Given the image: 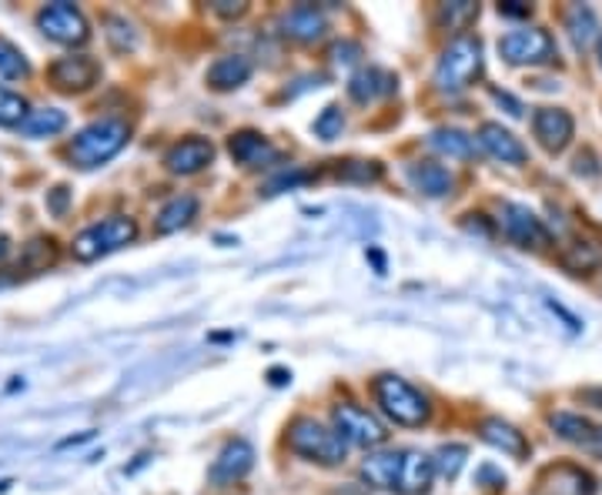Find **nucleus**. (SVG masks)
Here are the masks:
<instances>
[{"mask_svg": "<svg viewBox=\"0 0 602 495\" xmlns=\"http://www.w3.org/2000/svg\"><path fill=\"white\" fill-rule=\"evenodd\" d=\"M482 41L479 38H456L438 58L435 64V87L438 91H448V94H459V91H469L479 78H482Z\"/></svg>", "mask_w": 602, "mask_h": 495, "instance_id": "f257e3e1", "label": "nucleus"}, {"mask_svg": "<svg viewBox=\"0 0 602 495\" xmlns=\"http://www.w3.org/2000/svg\"><path fill=\"white\" fill-rule=\"evenodd\" d=\"M131 137V127L117 117H101L87 127H81L68 147L71 161L77 164V168H101V164H107L114 154H121V147L127 144Z\"/></svg>", "mask_w": 602, "mask_h": 495, "instance_id": "f03ea898", "label": "nucleus"}, {"mask_svg": "<svg viewBox=\"0 0 602 495\" xmlns=\"http://www.w3.org/2000/svg\"><path fill=\"white\" fill-rule=\"evenodd\" d=\"M288 448L309 462H322V465H342L349 455V442L322 425L319 419H294L288 429Z\"/></svg>", "mask_w": 602, "mask_h": 495, "instance_id": "7ed1b4c3", "label": "nucleus"}, {"mask_svg": "<svg viewBox=\"0 0 602 495\" xmlns=\"http://www.w3.org/2000/svg\"><path fill=\"white\" fill-rule=\"evenodd\" d=\"M372 392H375L382 412H385L395 425L418 429V425H425L428 415H432L428 399H425L415 385H408L405 379H398V375H378V379L372 382Z\"/></svg>", "mask_w": 602, "mask_h": 495, "instance_id": "20e7f679", "label": "nucleus"}, {"mask_svg": "<svg viewBox=\"0 0 602 495\" xmlns=\"http://www.w3.org/2000/svg\"><path fill=\"white\" fill-rule=\"evenodd\" d=\"M134 238H137L134 218L111 215V218H104V221L87 225V228L74 238L71 255H74L77 261H97V258H104V255H111V251H121V248L131 245Z\"/></svg>", "mask_w": 602, "mask_h": 495, "instance_id": "39448f33", "label": "nucleus"}, {"mask_svg": "<svg viewBox=\"0 0 602 495\" xmlns=\"http://www.w3.org/2000/svg\"><path fill=\"white\" fill-rule=\"evenodd\" d=\"M499 54L506 64L526 68V64H552L556 61V41L542 28H519L509 31L499 41Z\"/></svg>", "mask_w": 602, "mask_h": 495, "instance_id": "423d86ee", "label": "nucleus"}, {"mask_svg": "<svg viewBox=\"0 0 602 495\" xmlns=\"http://www.w3.org/2000/svg\"><path fill=\"white\" fill-rule=\"evenodd\" d=\"M38 28L44 38L64 44V48H81L87 44L91 38V28H87V18L81 14L77 4H68V0H58V4H48L41 14H38Z\"/></svg>", "mask_w": 602, "mask_h": 495, "instance_id": "0eeeda50", "label": "nucleus"}, {"mask_svg": "<svg viewBox=\"0 0 602 495\" xmlns=\"http://www.w3.org/2000/svg\"><path fill=\"white\" fill-rule=\"evenodd\" d=\"M332 419H335V432H339L349 445L375 448V445H382V442L388 439L385 425H382L365 405H359V402H342V405H335Z\"/></svg>", "mask_w": 602, "mask_h": 495, "instance_id": "6e6552de", "label": "nucleus"}, {"mask_svg": "<svg viewBox=\"0 0 602 495\" xmlns=\"http://www.w3.org/2000/svg\"><path fill=\"white\" fill-rule=\"evenodd\" d=\"M48 78L58 91L64 94H81V91H91L101 78V64L91 58V54H68V58H58L51 68H48Z\"/></svg>", "mask_w": 602, "mask_h": 495, "instance_id": "1a4fd4ad", "label": "nucleus"}, {"mask_svg": "<svg viewBox=\"0 0 602 495\" xmlns=\"http://www.w3.org/2000/svg\"><path fill=\"white\" fill-rule=\"evenodd\" d=\"M499 225H502V235L519 245V248H546L549 245V231L542 225V218L536 212H529L526 205H502V215H499Z\"/></svg>", "mask_w": 602, "mask_h": 495, "instance_id": "9d476101", "label": "nucleus"}, {"mask_svg": "<svg viewBox=\"0 0 602 495\" xmlns=\"http://www.w3.org/2000/svg\"><path fill=\"white\" fill-rule=\"evenodd\" d=\"M532 134H536L542 151L559 154L569 147L572 134H575V121L565 107H539L532 114Z\"/></svg>", "mask_w": 602, "mask_h": 495, "instance_id": "9b49d317", "label": "nucleus"}, {"mask_svg": "<svg viewBox=\"0 0 602 495\" xmlns=\"http://www.w3.org/2000/svg\"><path fill=\"white\" fill-rule=\"evenodd\" d=\"M251 465H255V448H251V442H248V439H231V442L221 445L218 458L211 462L208 478H211L215 485H235V482H241V478L251 472Z\"/></svg>", "mask_w": 602, "mask_h": 495, "instance_id": "f8f14e48", "label": "nucleus"}, {"mask_svg": "<svg viewBox=\"0 0 602 495\" xmlns=\"http://www.w3.org/2000/svg\"><path fill=\"white\" fill-rule=\"evenodd\" d=\"M215 161V144L208 137H185L168 147L165 154V168L172 175H198Z\"/></svg>", "mask_w": 602, "mask_h": 495, "instance_id": "ddd939ff", "label": "nucleus"}, {"mask_svg": "<svg viewBox=\"0 0 602 495\" xmlns=\"http://www.w3.org/2000/svg\"><path fill=\"white\" fill-rule=\"evenodd\" d=\"M228 151L238 164L245 168H271V164L281 161V151L258 131H238L228 137Z\"/></svg>", "mask_w": 602, "mask_h": 495, "instance_id": "4468645a", "label": "nucleus"}, {"mask_svg": "<svg viewBox=\"0 0 602 495\" xmlns=\"http://www.w3.org/2000/svg\"><path fill=\"white\" fill-rule=\"evenodd\" d=\"M479 144H482L496 161H502V164H526V161H529V147H526L509 127H502V124H496V121H489V124L479 127Z\"/></svg>", "mask_w": 602, "mask_h": 495, "instance_id": "2eb2a0df", "label": "nucleus"}, {"mask_svg": "<svg viewBox=\"0 0 602 495\" xmlns=\"http://www.w3.org/2000/svg\"><path fill=\"white\" fill-rule=\"evenodd\" d=\"M408 182L415 192H422L425 198H445L456 188V178L445 168V164H435V161H412L405 168Z\"/></svg>", "mask_w": 602, "mask_h": 495, "instance_id": "dca6fc26", "label": "nucleus"}, {"mask_svg": "<svg viewBox=\"0 0 602 495\" xmlns=\"http://www.w3.org/2000/svg\"><path fill=\"white\" fill-rule=\"evenodd\" d=\"M435 458L412 448V452H402V475H398V492L402 495H425L432 488V478H435Z\"/></svg>", "mask_w": 602, "mask_h": 495, "instance_id": "f3484780", "label": "nucleus"}, {"mask_svg": "<svg viewBox=\"0 0 602 495\" xmlns=\"http://www.w3.org/2000/svg\"><path fill=\"white\" fill-rule=\"evenodd\" d=\"M539 485L546 495H595V478L579 465H552Z\"/></svg>", "mask_w": 602, "mask_h": 495, "instance_id": "a211bd4d", "label": "nucleus"}, {"mask_svg": "<svg viewBox=\"0 0 602 495\" xmlns=\"http://www.w3.org/2000/svg\"><path fill=\"white\" fill-rule=\"evenodd\" d=\"M479 435L492 445V448H499V452H506L509 458H529V439L512 425V422H506V419H486L482 425H479Z\"/></svg>", "mask_w": 602, "mask_h": 495, "instance_id": "6ab92c4d", "label": "nucleus"}, {"mask_svg": "<svg viewBox=\"0 0 602 495\" xmlns=\"http://www.w3.org/2000/svg\"><path fill=\"white\" fill-rule=\"evenodd\" d=\"M395 91H398V78L392 71H382V68H362L349 81V94L359 104H369V101L385 97V94H395Z\"/></svg>", "mask_w": 602, "mask_h": 495, "instance_id": "aec40b11", "label": "nucleus"}, {"mask_svg": "<svg viewBox=\"0 0 602 495\" xmlns=\"http://www.w3.org/2000/svg\"><path fill=\"white\" fill-rule=\"evenodd\" d=\"M559 265L572 275H592L602 268V238H575L559 251Z\"/></svg>", "mask_w": 602, "mask_h": 495, "instance_id": "412c9836", "label": "nucleus"}, {"mask_svg": "<svg viewBox=\"0 0 602 495\" xmlns=\"http://www.w3.org/2000/svg\"><path fill=\"white\" fill-rule=\"evenodd\" d=\"M251 74H255L251 58H245V54H225V58H218V61L208 68V84H211L215 91H235V87L248 84Z\"/></svg>", "mask_w": 602, "mask_h": 495, "instance_id": "4be33fe9", "label": "nucleus"}, {"mask_svg": "<svg viewBox=\"0 0 602 495\" xmlns=\"http://www.w3.org/2000/svg\"><path fill=\"white\" fill-rule=\"evenodd\" d=\"M281 28H284V34L291 38V41H301V44H312V41H319L322 34H325V18H322V11H315V8H309V4H301V8H291L284 18H281Z\"/></svg>", "mask_w": 602, "mask_h": 495, "instance_id": "5701e85b", "label": "nucleus"}, {"mask_svg": "<svg viewBox=\"0 0 602 495\" xmlns=\"http://www.w3.org/2000/svg\"><path fill=\"white\" fill-rule=\"evenodd\" d=\"M198 198L195 195H175L162 212H158V221H155V228H158V235H172V231H181V228H188L195 218H198Z\"/></svg>", "mask_w": 602, "mask_h": 495, "instance_id": "b1692460", "label": "nucleus"}, {"mask_svg": "<svg viewBox=\"0 0 602 495\" xmlns=\"http://www.w3.org/2000/svg\"><path fill=\"white\" fill-rule=\"evenodd\" d=\"M362 475L375 488H398L402 475V452H378L362 462Z\"/></svg>", "mask_w": 602, "mask_h": 495, "instance_id": "393cba45", "label": "nucleus"}, {"mask_svg": "<svg viewBox=\"0 0 602 495\" xmlns=\"http://www.w3.org/2000/svg\"><path fill=\"white\" fill-rule=\"evenodd\" d=\"M428 144H432L438 154L452 157V161H469V157L476 154L473 137H469L466 131H459V127H435V131L428 134Z\"/></svg>", "mask_w": 602, "mask_h": 495, "instance_id": "a878e982", "label": "nucleus"}, {"mask_svg": "<svg viewBox=\"0 0 602 495\" xmlns=\"http://www.w3.org/2000/svg\"><path fill=\"white\" fill-rule=\"evenodd\" d=\"M549 425L556 429L559 439L572 442L579 448H585L592 442V435H595V425L585 415H579V412H552L549 415Z\"/></svg>", "mask_w": 602, "mask_h": 495, "instance_id": "bb28decb", "label": "nucleus"}, {"mask_svg": "<svg viewBox=\"0 0 602 495\" xmlns=\"http://www.w3.org/2000/svg\"><path fill=\"white\" fill-rule=\"evenodd\" d=\"M565 31H569V38H572V44L579 51L592 48V41H599V18H595V11L582 8V4L572 8L569 18H565Z\"/></svg>", "mask_w": 602, "mask_h": 495, "instance_id": "cd10ccee", "label": "nucleus"}, {"mask_svg": "<svg viewBox=\"0 0 602 495\" xmlns=\"http://www.w3.org/2000/svg\"><path fill=\"white\" fill-rule=\"evenodd\" d=\"M68 127V114L58 111V107H41V111H31L28 121L21 124V134L24 137H54Z\"/></svg>", "mask_w": 602, "mask_h": 495, "instance_id": "c85d7f7f", "label": "nucleus"}, {"mask_svg": "<svg viewBox=\"0 0 602 495\" xmlns=\"http://www.w3.org/2000/svg\"><path fill=\"white\" fill-rule=\"evenodd\" d=\"M476 18H479V4H469V0H456V4L438 8V24L448 31H466Z\"/></svg>", "mask_w": 602, "mask_h": 495, "instance_id": "c756f323", "label": "nucleus"}, {"mask_svg": "<svg viewBox=\"0 0 602 495\" xmlns=\"http://www.w3.org/2000/svg\"><path fill=\"white\" fill-rule=\"evenodd\" d=\"M28 74H31V64H28L24 51L18 44H11L8 38H0V78L24 81Z\"/></svg>", "mask_w": 602, "mask_h": 495, "instance_id": "7c9ffc66", "label": "nucleus"}, {"mask_svg": "<svg viewBox=\"0 0 602 495\" xmlns=\"http://www.w3.org/2000/svg\"><path fill=\"white\" fill-rule=\"evenodd\" d=\"M28 114H31L28 101L18 91L0 84V124H4V127H21L28 121Z\"/></svg>", "mask_w": 602, "mask_h": 495, "instance_id": "2f4dec72", "label": "nucleus"}, {"mask_svg": "<svg viewBox=\"0 0 602 495\" xmlns=\"http://www.w3.org/2000/svg\"><path fill=\"white\" fill-rule=\"evenodd\" d=\"M466 458H469V448H466V445H442L438 455H435V468L452 482V478H456V475L463 472Z\"/></svg>", "mask_w": 602, "mask_h": 495, "instance_id": "473e14b6", "label": "nucleus"}, {"mask_svg": "<svg viewBox=\"0 0 602 495\" xmlns=\"http://www.w3.org/2000/svg\"><path fill=\"white\" fill-rule=\"evenodd\" d=\"M342 182H359V185H372L382 178V164L378 161H345L339 168Z\"/></svg>", "mask_w": 602, "mask_h": 495, "instance_id": "72a5a7b5", "label": "nucleus"}, {"mask_svg": "<svg viewBox=\"0 0 602 495\" xmlns=\"http://www.w3.org/2000/svg\"><path fill=\"white\" fill-rule=\"evenodd\" d=\"M54 255H58V248H54L51 238H34V241L24 248V268H28V271L48 268V265L54 261Z\"/></svg>", "mask_w": 602, "mask_h": 495, "instance_id": "f704fd0d", "label": "nucleus"}, {"mask_svg": "<svg viewBox=\"0 0 602 495\" xmlns=\"http://www.w3.org/2000/svg\"><path fill=\"white\" fill-rule=\"evenodd\" d=\"M342 127H345V114H342L339 104H329V107L315 117V134H319L322 141H335V137L342 134Z\"/></svg>", "mask_w": 602, "mask_h": 495, "instance_id": "c9c22d12", "label": "nucleus"}, {"mask_svg": "<svg viewBox=\"0 0 602 495\" xmlns=\"http://www.w3.org/2000/svg\"><path fill=\"white\" fill-rule=\"evenodd\" d=\"M107 41L114 44V51H134V44H137V38H134V31H131V24L127 21H121V18H111L107 21Z\"/></svg>", "mask_w": 602, "mask_h": 495, "instance_id": "e433bc0d", "label": "nucleus"}, {"mask_svg": "<svg viewBox=\"0 0 602 495\" xmlns=\"http://www.w3.org/2000/svg\"><path fill=\"white\" fill-rule=\"evenodd\" d=\"M312 175H305V172H281L278 178H271L268 182V188H264V195H278V192H284V188H294V185H301V182H309Z\"/></svg>", "mask_w": 602, "mask_h": 495, "instance_id": "4c0bfd02", "label": "nucleus"}, {"mask_svg": "<svg viewBox=\"0 0 602 495\" xmlns=\"http://www.w3.org/2000/svg\"><path fill=\"white\" fill-rule=\"evenodd\" d=\"M359 58H362V48L355 41H342V44L332 48V61L335 64H355Z\"/></svg>", "mask_w": 602, "mask_h": 495, "instance_id": "58836bf2", "label": "nucleus"}, {"mask_svg": "<svg viewBox=\"0 0 602 495\" xmlns=\"http://www.w3.org/2000/svg\"><path fill=\"white\" fill-rule=\"evenodd\" d=\"M211 11L221 14V18H241L248 11V4H241V0H215Z\"/></svg>", "mask_w": 602, "mask_h": 495, "instance_id": "ea45409f", "label": "nucleus"}, {"mask_svg": "<svg viewBox=\"0 0 602 495\" xmlns=\"http://www.w3.org/2000/svg\"><path fill=\"white\" fill-rule=\"evenodd\" d=\"M492 97H496L499 104H506L512 117H522V111H526V107H522V104H519V101H516L512 94H506V91H492Z\"/></svg>", "mask_w": 602, "mask_h": 495, "instance_id": "a19ab883", "label": "nucleus"}, {"mask_svg": "<svg viewBox=\"0 0 602 495\" xmlns=\"http://www.w3.org/2000/svg\"><path fill=\"white\" fill-rule=\"evenodd\" d=\"M48 208H51L54 215H61V212L68 208V188H54L51 198H48Z\"/></svg>", "mask_w": 602, "mask_h": 495, "instance_id": "79ce46f5", "label": "nucleus"}, {"mask_svg": "<svg viewBox=\"0 0 602 495\" xmlns=\"http://www.w3.org/2000/svg\"><path fill=\"white\" fill-rule=\"evenodd\" d=\"M499 14L502 18H529L532 8L529 4H499Z\"/></svg>", "mask_w": 602, "mask_h": 495, "instance_id": "37998d69", "label": "nucleus"}, {"mask_svg": "<svg viewBox=\"0 0 602 495\" xmlns=\"http://www.w3.org/2000/svg\"><path fill=\"white\" fill-rule=\"evenodd\" d=\"M579 399L592 409H602V389H585V392H579Z\"/></svg>", "mask_w": 602, "mask_h": 495, "instance_id": "c03bdc74", "label": "nucleus"}, {"mask_svg": "<svg viewBox=\"0 0 602 495\" xmlns=\"http://www.w3.org/2000/svg\"><path fill=\"white\" fill-rule=\"evenodd\" d=\"M585 452H589L592 458H602V429H595V435H592V442L585 445Z\"/></svg>", "mask_w": 602, "mask_h": 495, "instance_id": "a18cd8bd", "label": "nucleus"}, {"mask_svg": "<svg viewBox=\"0 0 602 495\" xmlns=\"http://www.w3.org/2000/svg\"><path fill=\"white\" fill-rule=\"evenodd\" d=\"M268 379H271V385H284V382H291V372H284V369H271V372H268Z\"/></svg>", "mask_w": 602, "mask_h": 495, "instance_id": "49530a36", "label": "nucleus"}, {"mask_svg": "<svg viewBox=\"0 0 602 495\" xmlns=\"http://www.w3.org/2000/svg\"><path fill=\"white\" fill-rule=\"evenodd\" d=\"M369 258L375 261V271H378V275H385V255H382V251H375V248H369Z\"/></svg>", "mask_w": 602, "mask_h": 495, "instance_id": "de8ad7c7", "label": "nucleus"}, {"mask_svg": "<svg viewBox=\"0 0 602 495\" xmlns=\"http://www.w3.org/2000/svg\"><path fill=\"white\" fill-rule=\"evenodd\" d=\"M8 251H11V238H8V235H0V261L8 258Z\"/></svg>", "mask_w": 602, "mask_h": 495, "instance_id": "09e8293b", "label": "nucleus"}, {"mask_svg": "<svg viewBox=\"0 0 602 495\" xmlns=\"http://www.w3.org/2000/svg\"><path fill=\"white\" fill-rule=\"evenodd\" d=\"M599 64H602V38H599Z\"/></svg>", "mask_w": 602, "mask_h": 495, "instance_id": "8fccbe9b", "label": "nucleus"}]
</instances>
